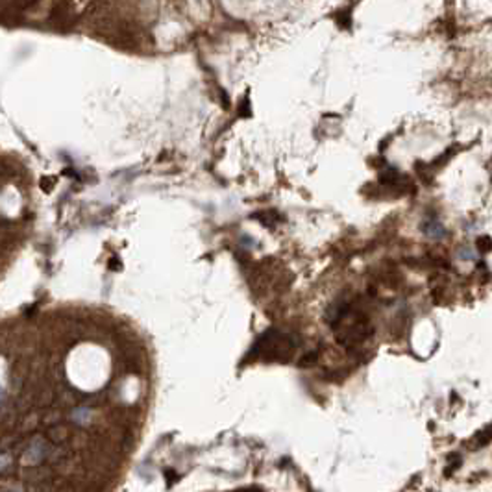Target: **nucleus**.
I'll return each instance as SVG.
<instances>
[{
    "label": "nucleus",
    "instance_id": "1",
    "mask_svg": "<svg viewBox=\"0 0 492 492\" xmlns=\"http://www.w3.org/2000/svg\"><path fill=\"white\" fill-rule=\"evenodd\" d=\"M422 230L425 231V235H429V237H437V239H440V237H444V228L440 224H438V220H427L424 226H422Z\"/></svg>",
    "mask_w": 492,
    "mask_h": 492
},
{
    "label": "nucleus",
    "instance_id": "2",
    "mask_svg": "<svg viewBox=\"0 0 492 492\" xmlns=\"http://www.w3.org/2000/svg\"><path fill=\"white\" fill-rule=\"evenodd\" d=\"M400 180H401V176L394 169H387L385 172L379 174V183H383V185H398Z\"/></svg>",
    "mask_w": 492,
    "mask_h": 492
},
{
    "label": "nucleus",
    "instance_id": "3",
    "mask_svg": "<svg viewBox=\"0 0 492 492\" xmlns=\"http://www.w3.org/2000/svg\"><path fill=\"white\" fill-rule=\"evenodd\" d=\"M316 359H318V352H307L304 357L300 359V366H311V365H315Z\"/></svg>",
    "mask_w": 492,
    "mask_h": 492
},
{
    "label": "nucleus",
    "instance_id": "4",
    "mask_svg": "<svg viewBox=\"0 0 492 492\" xmlns=\"http://www.w3.org/2000/svg\"><path fill=\"white\" fill-rule=\"evenodd\" d=\"M477 248H479L481 252H488V248H490V237H488V235H483V237L477 239Z\"/></svg>",
    "mask_w": 492,
    "mask_h": 492
}]
</instances>
